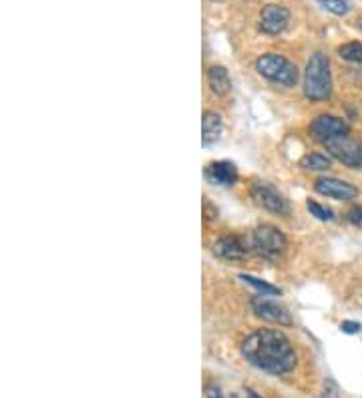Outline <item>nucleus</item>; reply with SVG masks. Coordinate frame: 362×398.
I'll list each match as a JSON object with an SVG mask.
<instances>
[{
    "label": "nucleus",
    "instance_id": "1",
    "mask_svg": "<svg viewBox=\"0 0 362 398\" xmlns=\"http://www.w3.org/2000/svg\"><path fill=\"white\" fill-rule=\"evenodd\" d=\"M242 356L246 358L257 370L268 374H286L296 366V352L290 340L280 330L260 328L244 338Z\"/></svg>",
    "mask_w": 362,
    "mask_h": 398
},
{
    "label": "nucleus",
    "instance_id": "2",
    "mask_svg": "<svg viewBox=\"0 0 362 398\" xmlns=\"http://www.w3.org/2000/svg\"><path fill=\"white\" fill-rule=\"evenodd\" d=\"M332 93L330 61L324 53L316 51L310 55L304 71V95L310 101H326Z\"/></svg>",
    "mask_w": 362,
    "mask_h": 398
},
{
    "label": "nucleus",
    "instance_id": "3",
    "mask_svg": "<svg viewBox=\"0 0 362 398\" xmlns=\"http://www.w3.org/2000/svg\"><path fill=\"white\" fill-rule=\"evenodd\" d=\"M256 71L260 77H264L270 83L280 84V87H296L298 83V69L290 59L276 55V53H266L256 61Z\"/></svg>",
    "mask_w": 362,
    "mask_h": 398
},
{
    "label": "nucleus",
    "instance_id": "4",
    "mask_svg": "<svg viewBox=\"0 0 362 398\" xmlns=\"http://www.w3.org/2000/svg\"><path fill=\"white\" fill-rule=\"evenodd\" d=\"M252 246L262 257L266 260H278L282 253L286 252V235L278 230L276 226H270V224H262L257 226L254 233H252Z\"/></svg>",
    "mask_w": 362,
    "mask_h": 398
},
{
    "label": "nucleus",
    "instance_id": "5",
    "mask_svg": "<svg viewBox=\"0 0 362 398\" xmlns=\"http://www.w3.org/2000/svg\"><path fill=\"white\" fill-rule=\"evenodd\" d=\"M250 195H252V199L256 201V206H260L262 210L270 211V213L288 215V211H290V206H288V201L282 197V193H278V189H274L270 183H266V181L252 183Z\"/></svg>",
    "mask_w": 362,
    "mask_h": 398
},
{
    "label": "nucleus",
    "instance_id": "6",
    "mask_svg": "<svg viewBox=\"0 0 362 398\" xmlns=\"http://www.w3.org/2000/svg\"><path fill=\"white\" fill-rule=\"evenodd\" d=\"M328 153L338 159L341 163H344L346 168L361 169L362 168V145L359 141L350 139L348 135L338 137V139H332L328 143H324Z\"/></svg>",
    "mask_w": 362,
    "mask_h": 398
},
{
    "label": "nucleus",
    "instance_id": "7",
    "mask_svg": "<svg viewBox=\"0 0 362 398\" xmlns=\"http://www.w3.org/2000/svg\"><path fill=\"white\" fill-rule=\"evenodd\" d=\"M348 131H350L348 123L334 115H318L310 123V135L320 143H328L332 139L344 137V135H348Z\"/></svg>",
    "mask_w": 362,
    "mask_h": 398
},
{
    "label": "nucleus",
    "instance_id": "8",
    "mask_svg": "<svg viewBox=\"0 0 362 398\" xmlns=\"http://www.w3.org/2000/svg\"><path fill=\"white\" fill-rule=\"evenodd\" d=\"M250 308L257 318H262L270 324H278V326H290L292 324L290 312L282 304H278L274 300H268L264 296H254L250 300Z\"/></svg>",
    "mask_w": 362,
    "mask_h": 398
},
{
    "label": "nucleus",
    "instance_id": "9",
    "mask_svg": "<svg viewBox=\"0 0 362 398\" xmlns=\"http://www.w3.org/2000/svg\"><path fill=\"white\" fill-rule=\"evenodd\" d=\"M290 22V10L286 6H280V4H268L262 8L260 12V30L264 35H270V37H276L280 33L286 30Z\"/></svg>",
    "mask_w": 362,
    "mask_h": 398
},
{
    "label": "nucleus",
    "instance_id": "10",
    "mask_svg": "<svg viewBox=\"0 0 362 398\" xmlns=\"http://www.w3.org/2000/svg\"><path fill=\"white\" fill-rule=\"evenodd\" d=\"M314 191L324 195V197H330V199H336V201H350L359 195V189L342 179L336 177H320L314 181Z\"/></svg>",
    "mask_w": 362,
    "mask_h": 398
},
{
    "label": "nucleus",
    "instance_id": "11",
    "mask_svg": "<svg viewBox=\"0 0 362 398\" xmlns=\"http://www.w3.org/2000/svg\"><path fill=\"white\" fill-rule=\"evenodd\" d=\"M212 252L224 262H242L248 257V248L237 235H221L213 242Z\"/></svg>",
    "mask_w": 362,
    "mask_h": 398
},
{
    "label": "nucleus",
    "instance_id": "12",
    "mask_svg": "<svg viewBox=\"0 0 362 398\" xmlns=\"http://www.w3.org/2000/svg\"><path fill=\"white\" fill-rule=\"evenodd\" d=\"M206 179L217 188H230L237 181V168L232 161H212L206 168Z\"/></svg>",
    "mask_w": 362,
    "mask_h": 398
},
{
    "label": "nucleus",
    "instance_id": "13",
    "mask_svg": "<svg viewBox=\"0 0 362 398\" xmlns=\"http://www.w3.org/2000/svg\"><path fill=\"white\" fill-rule=\"evenodd\" d=\"M221 129H224V123H221L219 113L206 111L201 117V143H203V147H212L213 143H217L221 137Z\"/></svg>",
    "mask_w": 362,
    "mask_h": 398
},
{
    "label": "nucleus",
    "instance_id": "14",
    "mask_svg": "<svg viewBox=\"0 0 362 398\" xmlns=\"http://www.w3.org/2000/svg\"><path fill=\"white\" fill-rule=\"evenodd\" d=\"M208 84H210V91L217 97H226L232 91V79L228 71L219 64H213L208 69Z\"/></svg>",
    "mask_w": 362,
    "mask_h": 398
},
{
    "label": "nucleus",
    "instance_id": "15",
    "mask_svg": "<svg viewBox=\"0 0 362 398\" xmlns=\"http://www.w3.org/2000/svg\"><path fill=\"white\" fill-rule=\"evenodd\" d=\"M300 168H304L306 171H326L332 168V159L324 153H308L302 157Z\"/></svg>",
    "mask_w": 362,
    "mask_h": 398
},
{
    "label": "nucleus",
    "instance_id": "16",
    "mask_svg": "<svg viewBox=\"0 0 362 398\" xmlns=\"http://www.w3.org/2000/svg\"><path fill=\"white\" fill-rule=\"evenodd\" d=\"M237 278H239L244 284L252 286V288H254L260 296H280V293H282V290H280L278 286H272V284H268V282L260 280V278H256V275H250V273H239Z\"/></svg>",
    "mask_w": 362,
    "mask_h": 398
},
{
    "label": "nucleus",
    "instance_id": "17",
    "mask_svg": "<svg viewBox=\"0 0 362 398\" xmlns=\"http://www.w3.org/2000/svg\"><path fill=\"white\" fill-rule=\"evenodd\" d=\"M338 55H341V59L348 61V63L362 64V42L352 41L346 42V44H341L338 46Z\"/></svg>",
    "mask_w": 362,
    "mask_h": 398
},
{
    "label": "nucleus",
    "instance_id": "18",
    "mask_svg": "<svg viewBox=\"0 0 362 398\" xmlns=\"http://www.w3.org/2000/svg\"><path fill=\"white\" fill-rule=\"evenodd\" d=\"M320 6L336 17H346L350 12V4L346 0H316Z\"/></svg>",
    "mask_w": 362,
    "mask_h": 398
},
{
    "label": "nucleus",
    "instance_id": "19",
    "mask_svg": "<svg viewBox=\"0 0 362 398\" xmlns=\"http://www.w3.org/2000/svg\"><path fill=\"white\" fill-rule=\"evenodd\" d=\"M306 208L310 211V215H314L320 221H332V219H334V211L330 210V208H326V206H322V203H318V201L308 199V201H306Z\"/></svg>",
    "mask_w": 362,
    "mask_h": 398
},
{
    "label": "nucleus",
    "instance_id": "20",
    "mask_svg": "<svg viewBox=\"0 0 362 398\" xmlns=\"http://www.w3.org/2000/svg\"><path fill=\"white\" fill-rule=\"evenodd\" d=\"M346 219L354 226V228H361L362 230V206H356L346 213Z\"/></svg>",
    "mask_w": 362,
    "mask_h": 398
},
{
    "label": "nucleus",
    "instance_id": "21",
    "mask_svg": "<svg viewBox=\"0 0 362 398\" xmlns=\"http://www.w3.org/2000/svg\"><path fill=\"white\" fill-rule=\"evenodd\" d=\"M341 330L344 334H359L362 330V326L359 322H352V320H344L341 324Z\"/></svg>",
    "mask_w": 362,
    "mask_h": 398
},
{
    "label": "nucleus",
    "instance_id": "22",
    "mask_svg": "<svg viewBox=\"0 0 362 398\" xmlns=\"http://www.w3.org/2000/svg\"><path fill=\"white\" fill-rule=\"evenodd\" d=\"M320 398H338V388H336V384L332 380H328L324 384V390H322V397Z\"/></svg>",
    "mask_w": 362,
    "mask_h": 398
},
{
    "label": "nucleus",
    "instance_id": "23",
    "mask_svg": "<svg viewBox=\"0 0 362 398\" xmlns=\"http://www.w3.org/2000/svg\"><path fill=\"white\" fill-rule=\"evenodd\" d=\"M206 397L208 398H228L224 395V390L217 384H208L206 386Z\"/></svg>",
    "mask_w": 362,
    "mask_h": 398
},
{
    "label": "nucleus",
    "instance_id": "24",
    "mask_svg": "<svg viewBox=\"0 0 362 398\" xmlns=\"http://www.w3.org/2000/svg\"><path fill=\"white\" fill-rule=\"evenodd\" d=\"M234 398H262L257 392H254L252 388H242L234 395Z\"/></svg>",
    "mask_w": 362,
    "mask_h": 398
}]
</instances>
